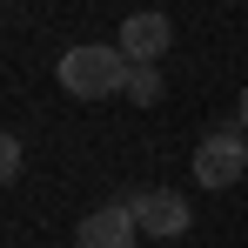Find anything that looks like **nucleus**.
<instances>
[{"label":"nucleus","mask_w":248,"mask_h":248,"mask_svg":"<svg viewBox=\"0 0 248 248\" xmlns=\"http://www.w3.org/2000/svg\"><path fill=\"white\" fill-rule=\"evenodd\" d=\"M127 101L155 108V101H161V67H134V74H127Z\"/></svg>","instance_id":"6"},{"label":"nucleus","mask_w":248,"mask_h":248,"mask_svg":"<svg viewBox=\"0 0 248 248\" xmlns=\"http://www.w3.org/2000/svg\"><path fill=\"white\" fill-rule=\"evenodd\" d=\"M141 242V221H134V208L127 202H108L81 215V228H74V248H134Z\"/></svg>","instance_id":"5"},{"label":"nucleus","mask_w":248,"mask_h":248,"mask_svg":"<svg viewBox=\"0 0 248 248\" xmlns=\"http://www.w3.org/2000/svg\"><path fill=\"white\" fill-rule=\"evenodd\" d=\"M127 208H134L141 235H155V242H181L188 221H195L188 195H174V188H141V195H127Z\"/></svg>","instance_id":"3"},{"label":"nucleus","mask_w":248,"mask_h":248,"mask_svg":"<svg viewBox=\"0 0 248 248\" xmlns=\"http://www.w3.org/2000/svg\"><path fill=\"white\" fill-rule=\"evenodd\" d=\"M20 161H27V155H20V141H14V134L0 127V188H7V181L20 174Z\"/></svg>","instance_id":"7"},{"label":"nucleus","mask_w":248,"mask_h":248,"mask_svg":"<svg viewBox=\"0 0 248 248\" xmlns=\"http://www.w3.org/2000/svg\"><path fill=\"white\" fill-rule=\"evenodd\" d=\"M235 127H242V134H248V87H242V121H235Z\"/></svg>","instance_id":"8"},{"label":"nucleus","mask_w":248,"mask_h":248,"mask_svg":"<svg viewBox=\"0 0 248 248\" xmlns=\"http://www.w3.org/2000/svg\"><path fill=\"white\" fill-rule=\"evenodd\" d=\"M61 87L74 94V101H108V94H127V74H134V61H127L121 47L108 41H74L61 54Z\"/></svg>","instance_id":"1"},{"label":"nucleus","mask_w":248,"mask_h":248,"mask_svg":"<svg viewBox=\"0 0 248 248\" xmlns=\"http://www.w3.org/2000/svg\"><path fill=\"white\" fill-rule=\"evenodd\" d=\"M248 174V134L242 127H215L202 148H195V181L202 188H228Z\"/></svg>","instance_id":"2"},{"label":"nucleus","mask_w":248,"mask_h":248,"mask_svg":"<svg viewBox=\"0 0 248 248\" xmlns=\"http://www.w3.org/2000/svg\"><path fill=\"white\" fill-rule=\"evenodd\" d=\"M168 41H174V20H168L161 7H141V14H127V20H121V41H114V47H121L134 67H161Z\"/></svg>","instance_id":"4"}]
</instances>
